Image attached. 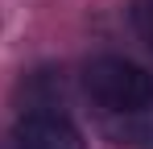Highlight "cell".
<instances>
[{"label": "cell", "instance_id": "4", "mask_svg": "<svg viewBox=\"0 0 153 149\" xmlns=\"http://www.w3.org/2000/svg\"><path fill=\"white\" fill-rule=\"evenodd\" d=\"M132 25H137L141 42L153 50V0H137V8H132Z\"/></svg>", "mask_w": 153, "mask_h": 149}, {"label": "cell", "instance_id": "2", "mask_svg": "<svg viewBox=\"0 0 153 149\" xmlns=\"http://www.w3.org/2000/svg\"><path fill=\"white\" fill-rule=\"evenodd\" d=\"M17 149H83L79 128L58 112H29L17 124Z\"/></svg>", "mask_w": 153, "mask_h": 149}, {"label": "cell", "instance_id": "3", "mask_svg": "<svg viewBox=\"0 0 153 149\" xmlns=\"http://www.w3.org/2000/svg\"><path fill=\"white\" fill-rule=\"evenodd\" d=\"M100 128H103V137L120 149H153V104L100 116Z\"/></svg>", "mask_w": 153, "mask_h": 149}, {"label": "cell", "instance_id": "1", "mask_svg": "<svg viewBox=\"0 0 153 149\" xmlns=\"http://www.w3.org/2000/svg\"><path fill=\"white\" fill-rule=\"evenodd\" d=\"M83 91L100 116H112V112L153 104V74L137 62H128V58L108 54V58H95V62L83 66Z\"/></svg>", "mask_w": 153, "mask_h": 149}]
</instances>
